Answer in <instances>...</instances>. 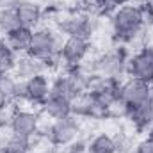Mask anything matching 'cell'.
I'll return each mask as SVG.
<instances>
[{
    "mask_svg": "<svg viewBox=\"0 0 153 153\" xmlns=\"http://www.w3.org/2000/svg\"><path fill=\"white\" fill-rule=\"evenodd\" d=\"M50 85H52V82L48 80L46 73L23 80V102L41 107L46 102V98L50 96Z\"/></svg>",
    "mask_w": 153,
    "mask_h": 153,
    "instance_id": "obj_10",
    "label": "cell"
},
{
    "mask_svg": "<svg viewBox=\"0 0 153 153\" xmlns=\"http://www.w3.org/2000/svg\"><path fill=\"white\" fill-rule=\"evenodd\" d=\"M107 4H109V7L114 11L116 7H121V5H128V4H132L134 0H105Z\"/></svg>",
    "mask_w": 153,
    "mask_h": 153,
    "instance_id": "obj_22",
    "label": "cell"
},
{
    "mask_svg": "<svg viewBox=\"0 0 153 153\" xmlns=\"http://www.w3.org/2000/svg\"><path fill=\"white\" fill-rule=\"evenodd\" d=\"M61 34L45 25V27H38L32 32V41H30V48H29V55L36 57L39 61H53L57 59L59 48H61Z\"/></svg>",
    "mask_w": 153,
    "mask_h": 153,
    "instance_id": "obj_5",
    "label": "cell"
},
{
    "mask_svg": "<svg viewBox=\"0 0 153 153\" xmlns=\"http://www.w3.org/2000/svg\"><path fill=\"white\" fill-rule=\"evenodd\" d=\"M39 114L45 116V117H48L50 121L68 117V116H71V102L50 94V96L46 98V102L39 107Z\"/></svg>",
    "mask_w": 153,
    "mask_h": 153,
    "instance_id": "obj_13",
    "label": "cell"
},
{
    "mask_svg": "<svg viewBox=\"0 0 153 153\" xmlns=\"http://www.w3.org/2000/svg\"><path fill=\"white\" fill-rule=\"evenodd\" d=\"M41 114L32 111V109H25V107H13L11 119H9V132L25 139H32L34 135H38L41 130Z\"/></svg>",
    "mask_w": 153,
    "mask_h": 153,
    "instance_id": "obj_7",
    "label": "cell"
},
{
    "mask_svg": "<svg viewBox=\"0 0 153 153\" xmlns=\"http://www.w3.org/2000/svg\"><path fill=\"white\" fill-rule=\"evenodd\" d=\"M135 130L139 132H146L150 126L153 125V102L148 100L146 103L135 107V109H130V114L126 117Z\"/></svg>",
    "mask_w": 153,
    "mask_h": 153,
    "instance_id": "obj_16",
    "label": "cell"
},
{
    "mask_svg": "<svg viewBox=\"0 0 153 153\" xmlns=\"http://www.w3.org/2000/svg\"><path fill=\"white\" fill-rule=\"evenodd\" d=\"M18 55L9 48L4 36H0V73H13L16 68Z\"/></svg>",
    "mask_w": 153,
    "mask_h": 153,
    "instance_id": "obj_18",
    "label": "cell"
},
{
    "mask_svg": "<svg viewBox=\"0 0 153 153\" xmlns=\"http://www.w3.org/2000/svg\"><path fill=\"white\" fill-rule=\"evenodd\" d=\"M152 102H153V85H152Z\"/></svg>",
    "mask_w": 153,
    "mask_h": 153,
    "instance_id": "obj_27",
    "label": "cell"
},
{
    "mask_svg": "<svg viewBox=\"0 0 153 153\" xmlns=\"http://www.w3.org/2000/svg\"><path fill=\"white\" fill-rule=\"evenodd\" d=\"M14 13H16V18H18L22 27L34 30L41 25L45 9L34 0H18L14 5Z\"/></svg>",
    "mask_w": 153,
    "mask_h": 153,
    "instance_id": "obj_11",
    "label": "cell"
},
{
    "mask_svg": "<svg viewBox=\"0 0 153 153\" xmlns=\"http://www.w3.org/2000/svg\"><path fill=\"white\" fill-rule=\"evenodd\" d=\"M48 68H46V62L45 61H39L32 55H20L18 61H16V68L13 71V75L16 76L18 80H27L30 76L41 75V73H46Z\"/></svg>",
    "mask_w": 153,
    "mask_h": 153,
    "instance_id": "obj_12",
    "label": "cell"
},
{
    "mask_svg": "<svg viewBox=\"0 0 153 153\" xmlns=\"http://www.w3.org/2000/svg\"><path fill=\"white\" fill-rule=\"evenodd\" d=\"M11 105H13V103H11V102H9V100H7V98L2 94V93H0V111H4V109H9Z\"/></svg>",
    "mask_w": 153,
    "mask_h": 153,
    "instance_id": "obj_23",
    "label": "cell"
},
{
    "mask_svg": "<svg viewBox=\"0 0 153 153\" xmlns=\"http://www.w3.org/2000/svg\"><path fill=\"white\" fill-rule=\"evenodd\" d=\"M62 153H87V152H78V150H70V148H64Z\"/></svg>",
    "mask_w": 153,
    "mask_h": 153,
    "instance_id": "obj_26",
    "label": "cell"
},
{
    "mask_svg": "<svg viewBox=\"0 0 153 153\" xmlns=\"http://www.w3.org/2000/svg\"><path fill=\"white\" fill-rule=\"evenodd\" d=\"M0 93L11 102H23V80H18L13 73H0Z\"/></svg>",
    "mask_w": 153,
    "mask_h": 153,
    "instance_id": "obj_15",
    "label": "cell"
},
{
    "mask_svg": "<svg viewBox=\"0 0 153 153\" xmlns=\"http://www.w3.org/2000/svg\"><path fill=\"white\" fill-rule=\"evenodd\" d=\"M109 25H111L112 38L119 45L134 43L146 29L141 9L139 5H134V4L116 7L109 16Z\"/></svg>",
    "mask_w": 153,
    "mask_h": 153,
    "instance_id": "obj_2",
    "label": "cell"
},
{
    "mask_svg": "<svg viewBox=\"0 0 153 153\" xmlns=\"http://www.w3.org/2000/svg\"><path fill=\"white\" fill-rule=\"evenodd\" d=\"M146 139H150V141L153 143V125L148 128V130H146Z\"/></svg>",
    "mask_w": 153,
    "mask_h": 153,
    "instance_id": "obj_25",
    "label": "cell"
},
{
    "mask_svg": "<svg viewBox=\"0 0 153 153\" xmlns=\"http://www.w3.org/2000/svg\"><path fill=\"white\" fill-rule=\"evenodd\" d=\"M100 20L96 14L87 11H76V13H64L55 20V30L61 36H76V38L91 39L98 30Z\"/></svg>",
    "mask_w": 153,
    "mask_h": 153,
    "instance_id": "obj_3",
    "label": "cell"
},
{
    "mask_svg": "<svg viewBox=\"0 0 153 153\" xmlns=\"http://www.w3.org/2000/svg\"><path fill=\"white\" fill-rule=\"evenodd\" d=\"M91 53V41L85 38H76L70 36L64 38L59 48V66H62V70H70L80 66Z\"/></svg>",
    "mask_w": 153,
    "mask_h": 153,
    "instance_id": "obj_6",
    "label": "cell"
},
{
    "mask_svg": "<svg viewBox=\"0 0 153 153\" xmlns=\"http://www.w3.org/2000/svg\"><path fill=\"white\" fill-rule=\"evenodd\" d=\"M134 153H153V143L150 139H141L139 143H135L134 146Z\"/></svg>",
    "mask_w": 153,
    "mask_h": 153,
    "instance_id": "obj_21",
    "label": "cell"
},
{
    "mask_svg": "<svg viewBox=\"0 0 153 153\" xmlns=\"http://www.w3.org/2000/svg\"><path fill=\"white\" fill-rule=\"evenodd\" d=\"M126 75L128 78L153 85V46H143L128 57Z\"/></svg>",
    "mask_w": 153,
    "mask_h": 153,
    "instance_id": "obj_8",
    "label": "cell"
},
{
    "mask_svg": "<svg viewBox=\"0 0 153 153\" xmlns=\"http://www.w3.org/2000/svg\"><path fill=\"white\" fill-rule=\"evenodd\" d=\"M119 100L125 102L128 105V109H135V107L146 103L148 100H152V85L139 82V80H134V78L121 80Z\"/></svg>",
    "mask_w": 153,
    "mask_h": 153,
    "instance_id": "obj_9",
    "label": "cell"
},
{
    "mask_svg": "<svg viewBox=\"0 0 153 153\" xmlns=\"http://www.w3.org/2000/svg\"><path fill=\"white\" fill-rule=\"evenodd\" d=\"M55 150H57V148H53V146H45V148H38V150H34L32 153H57Z\"/></svg>",
    "mask_w": 153,
    "mask_h": 153,
    "instance_id": "obj_24",
    "label": "cell"
},
{
    "mask_svg": "<svg viewBox=\"0 0 153 153\" xmlns=\"http://www.w3.org/2000/svg\"><path fill=\"white\" fill-rule=\"evenodd\" d=\"M87 153H117V139L109 132H98L87 139Z\"/></svg>",
    "mask_w": 153,
    "mask_h": 153,
    "instance_id": "obj_17",
    "label": "cell"
},
{
    "mask_svg": "<svg viewBox=\"0 0 153 153\" xmlns=\"http://www.w3.org/2000/svg\"><path fill=\"white\" fill-rule=\"evenodd\" d=\"M39 132L45 134V137L53 148L64 150L82 135V126H80V119H76L75 116H68L62 119L50 121L48 126L46 128L41 126Z\"/></svg>",
    "mask_w": 153,
    "mask_h": 153,
    "instance_id": "obj_4",
    "label": "cell"
},
{
    "mask_svg": "<svg viewBox=\"0 0 153 153\" xmlns=\"http://www.w3.org/2000/svg\"><path fill=\"white\" fill-rule=\"evenodd\" d=\"M32 29H27V27H16L14 30H11L9 34H5L4 39L5 43L9 45V48L20 57V55H27L29 53V48H30V41H32Z\"/></svg>",
    "mask_w": 153,
    "mask_h": 153,
    "instance_id": "obj_14",
    "label": "cell"
},
{
    "mask_svg": "<svg viewBox=\"0 0 153 153\" xmlns=\"http://www.w3.org/2000/svg\"><path fill=\"white\" fill-rule=\"evenodd\" d=\"M2 2H4V0H0V4H2Z\"/></svg>",
    "mask_w": 153,
    "mask_h": 153,
    "instance_id": "obj_28",
    "label": "cell"
},
{
    "mask_svg": "<svg viewBox=\"0 0 153 153\" xmlns=\"http://www.w3.org/2000/svg\"><path fill=\"white\" fill-rule=\"evenodd\" d=\"M16 27H20V22L16 18L14 7H0V36L9 34Z\"/></svg>",
    "mask_w": 153,
    "mask_h": 153,
    "instance_id": "obj_20",
    "label": "cell"
},
{
    "mask_svg": "<svg viewBox=\"0 0 153 153\" xmlns=\"http://www.w3.org/2000/svg\"><path fill=\"white\" fill-rule=\"evenodd\" d=\"M2 153H32V143H30V139L11 134Z\"/></svg>",
    "mask_w": 153,
    "mask_h": 153,
    "instance_id": "obj_19",
    "label": "cell"
},
{
    "mask_svg": "<svg viewBox=\"0 0 153 153\" xmlns=\"http://www.w3.org/2000/svg\"><path fill=\"white\" fill-rule=\"evenodd\" d=\"M128 52L125 45H117L111 50H105L94 57L85 59L80 68L89 73L91 76H103V78H114L121 80L126 75V62H128Z\"/></svg>",
    "mask_w": 153,
    "mask_h": 153,
    "instance_id": "obj_1",
    "label": "cell"
}]
</instances>
